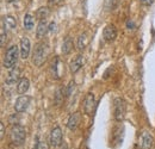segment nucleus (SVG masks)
I'll use <instances>...</instances> for the list:
<instances>
[{"label":"nucleus","instance_id":"nucleus-1","mask_svg":"<svg viewBox=\"0 0 155 149\" xmlns=\"http://www.w3.org/2000/svg\"><path fill=\"white\" fill-rule=\"evenodd\" d=\"M49 54V45L47 42H39L36 45L35 50H34V55H32V62L35 66L41 67L45 61Z\"/></svg>","mask_w":155,"mask_h":149},{"label":"nucleus","instance_id":"nucleus-2","mask_svg":"<svg viewBox=\"0 0 155 149\" xmlns=\"http://www.w3.org/2000/svg\"><path fill=\"white\" fill-rule=\"evenodd\" d=\"M26 138V131L25 128L19 124L12 125L10 130V140L15 146H21Z\"/></svg>","mask_w":155,"mask_h":149},{"label":"nucleus","instance_id":"nucleus-3","mask_svg":"<svg viewBox=\"0 0 155 149\" xmlns=\"http://www.w3.org/2000/svg\"><path fill=\"white\" fill-rule=\"evenodd\" d=\"M19 54L20 53L18 51L17 45H11V47L6 50V53H5V57H4V67H5V68H8V69L15 68Z\"/></svg>","mask_w":155,"mask_h":149},{"label":"nucleus","instance_id":"nucleus-4","mask_svg":"<svg viewBox=\"0 0 155 149\" xmlns=\"http://www.w3.org/2000/svg\"><path fill=\"white\" fill-rule=\"evenodd\" d=\"M127 113V103L123 98H115L114 100V117L117 122H120L124 119Z\"/></svg>","mask_w":155,"mask_h":149},{"label":"nucleus","instance_id":"nucleus-5","mask_svg":"<svg viewBox=\"0 0 155 149\" xmlns=\"http://www.w3.org/2000/svg\"><path fill=\"white\" fill-rule=\"evenodd\" d=\"M62 141H63V135H62V130L60 127H55L53 128V130L50 132V136H49V143L50 146L53 147H60L62 144Z\"/></svg>","mask_w":155,"mask_h":149},{"label":"nucleus","instance_id":"nucleus-6","mask_svg":"<svg viewBox=\"0 0 155 149\" xmlns=\"http://www.w3.org/2000/svg\"><path fill=\"white\" fill-rule=\"evenodd\" d=\"M30 103H31V98L29 95H20V97L17 98V100L15 103V110L18 113L25 112L28 110Z\"/></svg>","mask_w":155,"mask_h":149},{"label":"nucleus","instance_id":"nucleus-7","mask_svg":"<svg viewBox=\"0 0 155 149\" xmlns=\"http://www.w3.org/2000/svg\"><path fill=\"white\" fill-rule=\"evenodd\" d=\"M94 109H96V99L93 93L90 92L84 99V111L86 114H92Z\"/></svg>","mask_w":155,"mask_h":149},{"label":"nucleus","instance_id":"nucleus-8","mask_svg":"<svg viewBox=\"0 0 155 149\" xmlns=\"http://www.w3.org/2000/svg\"><path fill=\"white\" fill-rule=\"evenodd\" d=\"M103 37L106 42H111L117 37V29L114 24H107L103 30Z\"/></svg>","mask_w":155,"mask_h":149},{"label":"nucleus","instance_id":"nucleus-9","mask_svg":"<svg viewBox=\"0 0 155 149\" xmlns=\"http://www.w3.org/2000/svg\"><path fill=\"white\" fill-rule=\"evenodd\" d=\"M1 24H2V28L6 30V31H10V30H13L16 26H17V20L13 16H4L1 19Z\"/></svg>","mask_w":155,"mask_h":149},{"label":"nucleus","instance_id":"nucleus-10","mask_svg":"<svg viewBox=\"0 0 155 149\" xmlns=\"http://www.w3.org/2000/svg\"><path fill=\"white\" fill-rule=\"evenodd\" d=\"M30 49H31V45H30V41L28 37H23L20 39V57L21 58H28L30 55Z\"/></svg>","mask_w":155,"mask_h":149},{"label":"nucleus","instance_id":"nucleus-11","mask_svg":"<svg viewBox=\"0 0 155 149\" xmlns=\"http://www.w3.org/2000/svg\"><path fill=\"white\" fill-rule=\"evenodd\" d=\"M20 69L18 67H16V68H12L11 71H10V73L7 74L6 76V79H5V82L6 84H8V85H12V84H15V82H18L20 79Z\"/></svg>","mask_w":155,"mask_h":149},{"label":"nucleus","instance_id":"nucleus-12","mask_svg":"<svg viewBox=\"0 0 155 149\" xmlns=\"http://www.w3.org/2000/svg\"><path fill=\"white\" fill-rule=\"evenodd\" d=\"M79 124H80V113H79V112H74V113L71 114V117L68 118L67 127H68L69 130H75Z\"/></svg>","mask_w":155,"mask_h":149},{"label":"nucleus","instance_id":"nucleus-13","mask_svg":"<svg viewBox=\"0 0 155 149\" xmlns=\"http://www.w3.org/2000/svg\"><path fill=\"white\" fill-rule=\"evenodd\" d=\"M82 65H84V57H82L81 55H78L74 60L71 61V65H69L71 72H72L73 74H75L82 67Z\"/></svg>","mask_w":155,"mask_h":149},{"label":"nucleus","instance_id":"nucleus-14","mask_svg":"<svg viewBox=\"0 0 155 149\" xmlns=\"http://www.w3.org/2000/svg\"><path fill=\"white\" fill-rule=\"evenodd\" d=\"M29 87H30L29 79L28 78H21L18 81V84H17V92L19 94H24L25 92H28Z\"/></svg>","mask_w":155,"mask_h":149},{"label":"nucleus","instance_id":"nucleus-15","mask_svg":"<svg viewBox=\"0 0 155 149\" xmlns=\"http://www.w3.org/2000/svg\"><path fill=\"white\" fill-rule=\"evenodd\" d=\"M48 26H49V25H47L45 19H44V20H39L38 25H37V30H36V36H37V38H43L47 35V32H48Z\"/></svg>","mask_w":155,"mask_h":149},{"label":"nucleus","instance_id":"nucleus-16","mask_svg":"<svg viewBox=\"0 0 155 149\" xmlns=\"http://www.w3.org/2000/svg\"><path fill=\"white\" fill-rule=\"evenodd\" d=\"M73 39L69 37V36H67V37L64 38V41H63V44H62V54L63 55H68V54H71V51L73 50Z\"/></svg>","mask_w":155,"mask_h":149},{"label":"nucleus","instance_id":"nucleus-17","mask_svg":"<svg viewBox=\"0 0 155 149\" xmlns=\"http://www.w3.org/2000/svg\"><path fill=\"white\" fill-rule=\"evenodd\" d=\"M87 44H88V36H87V34L86 32H84V34H81L79 38H78V42H77V49L78 50H84L86 47H87Z\"/></svg>","mask_w":155,"mask_h":149},{"label":"nucleus","instance_id":"nucleus-18","mask_svg":"<svg viewBox=\"0 0 155 149\" xmlns=\"http://www.w3.org/2000/svg\"><path fill=\"white\" fill-rule=\"evenodd\" d=\"M58 66H60V58L58 56H55V58L51 62V75L54 79H60L61 78V74H60V71H58Z\"/></svg>","mask_w":155,"mask_h":149},{"label":"nucleus","instance_id":"nucleus-19","mask_svg":"<svg viewBox=\"0 0 155 149\" xmlns=\"http://www.w3.org/2000/svg\"><path fill=\"white\" fill-rule=\"evenodd\" d=\"M153 146V137L149 134H143L142 135V141H141V147L142 149H150Z\"/></svg>","mask_w":155,"mask_h":149},{"label":"nucleus","instance_id":"nucleus-20","mask_svg":"<svg viewBox=\"0 0 155 149\" xmlns=\"http://www.w3.org/2000/svg\"><path fill=\"white\" fill-rule=\"evenodd\" d=\"M23 23H24V29L25 30H31L34 28V25H35V19L30 13H28V15H25Z\"/></svg>","mask_w":155,"mask_h":149},{"label":"nucleus","instance_id":"nucleus-21","mask_svg":"<svg viewBox=\"0 0 155 149\" xmlns=\"http://www.w3.org/2000/svg\"><path fill=\"white\" fill-rule=\"evenodd\" d=\"M48 16H49V8L47 6H43L36 11V18H38L39 20H44Z\"/></svg>","mask_w":155,"mask_h":149},{"label":"nucleus","instance_id":"nucleus-22","mask_svg":"<svg viewBox=\"0 0 155 149\" xmlns=\"http://www.w3.org/2000/svg\"><path fill=\"white\" fill-rule=\"evenodd\" d=\"M64 97H66V90L62 88V87H60L58 90V92L55 93V104H56V105H60V104L63 101Z\"/></svg>","mask_w":155,"mask_h":149},{"label":"nucleus","instance_id":"nucleus-23","mask_svg":"<svg viewBox=\"0 0 155 149\" xmlns=\"http://www.w3.org/2000/svg\"><path fill=\"white\" fill-rule=\"evenodd\" d=\"M118 5V0H104V10L114 11Z\"/></svg>","mask_w":155,"mask_h":149},{"label":"nucleus","instance_id":"nucleus-24","mask_svg":"<svg viewBox=\"0 0 155 149\" xmlns=\"http://www.w3.org/2000/svg\"><path fill=\"white\" fill-rule=\"evenodd\" d=\"M34 149H49V143L47 141H36V147Z\"/></svg>","mask_w":155,"mask_h":149},{"label":"nucleus","instance_id":"nucleus-25","mask_svg":"<svg viewBox=\"0 0 155 149\" xmlns=\"http://www.w3.org/2000/svg\"><path fill=\"white\" fill-rule=\"evenodd\" d=\"M6 39H7V31L1 26V35H0V45H1V47L5 45Z\"/></svg>","mask_w":155,"mask_h":149},{"label":"nucleus","instance_id":"nucleus-26","mask_svg":"<svg viewBox=\"0 0 155 149\" xmlns=\"http://www.w3.org/2000/svg\"><path fill=\"white\" fill-rule=\"evenodd\" d=\"M74 88H75V84H74V81H71V84H69L68 87L66 88V97H67V98L72 95L73 91H74Z\"/></svg>","mask_w":155,"mask_h":149},{"label":"nucleus","instance_id":"nucleus-27","mask_svg":"<svg viewBox=\"0 0 155 149\" xmlns=\"http://www.w3.org/2000/svg\"><path fill=\"white\" fill-rule=\"evenodd\" d=\"M8 119H10V123H12L13 125H16V124H17V122H18V119H19V116H18V114L16 116V113H15V114L10 116V118H8Z\"/></svg>","mask_w":155,"mask_h":149},{"label":"nucleus","instance_id":"nucleus-28","mask_svg":"<svg viewBox=\"0 0 155 149\" xmlns=\"http://www.w3.org/2000/svg\"><path fill=\"white\" fill-rule=\"evenodd\" d=\"M0 138H1V140H2V138H4V135H5V125H4V123H2V122H1V123H0Z\"/></svg>","mask_w":155,"mask_h":149},{"label":"nucleus","instance_id":"nucleus-29","mask_svg":"<svg viewBox=\"0 0 155 149\" xmlns=\"http://www.w3.org/2000/svg\"><path fill=\"white\" fill-rule=\"evenodd\" d=\"M55 25H56L55 22H51V23L49 24V26H48V31H49V32H53V31L55 30Z\"/></svg>","mask_w":155,"mask_h":149},{"label":"nucleus","instance_id":"nucleus-30","mask_svg":"<svg viewBox=\"0 0 155 149\" xmlns=\"http://www.w3.org/2000/svg\"><path fill=\"white\" fill-rule=\"evenodd\" d=\"M127 25H128L129 29H134V23H133L131 20H128V22H127Z\"/></svg>","mask_w":155,"mask_h":149},{"label":"nucleus","instance_id":"nucleus-31","mask_svg":"<svg viewBox=\"0 0 155 149\" xmlns=\"http://www.w3.org/2000/svg\"><path fill=\"white\" fill-rule=\"evenodd\" d=\"M58 1H60V0H49L50 4H56V2H58Z\"/></svg>","mask_w":155,"mask_h":149},{"label":"nucleus","instance_id":"nucleus-32","mask_svg":"<svg viewBox=\"0 0 155 149\" xmlns=\"http://www.w3.org/2000/svg\"><path fill=\"white\" fill-rule=\"evenodd\" d=\"M141 1H143V2H150V1H153V0H141Z\"/></svg>","mask_w":155,"mask_h":149},{"label":"nucleus","instance_id":"nucleus-33","mask_svg":"<svg viewBox=\"0 0 155 149\" xmlns=\"http://www.w3.org/2000/svg\"><path fill=\"white\" fill-rule=\"evenodd\" d=\"M6 1H8V2H15V1H17V0H6Z\"/></svg>","mask_w":155,"mask_h":149}]
</instances>
